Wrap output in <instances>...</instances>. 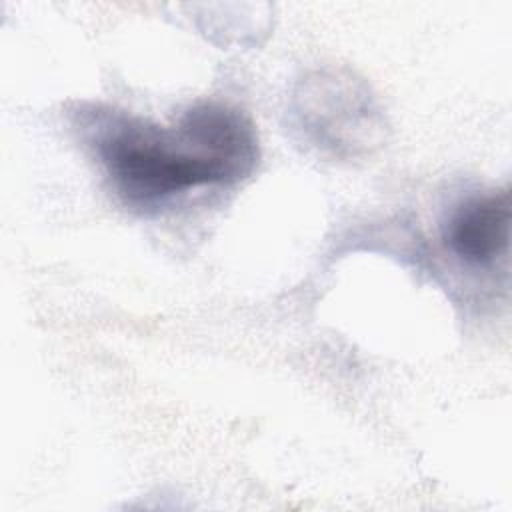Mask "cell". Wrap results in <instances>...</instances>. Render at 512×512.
I'll list each match as a JSON object with an SVG mask.
<instances>
[{"mask_svg": "<svg viewBox=\"0 0 512 512\" xmlns=\"http://www.w3.org/2000/svg\"><path fill=\"white\" fill-rule=\"evenodd\" d=\"M82 118L114 190L138 208L198 186L234 184L260 156L252 120L222 102L190 106L172 128L110 108L82 112Z\"/></svg>", "mask_w": 512, "mask_h": 512, "instance_id": "obj_1", "label": "cell"}, {"mask_svg": "<svg viewBox=\"0 0 512 512\" xmlns=\"http://www.w3.org/2000/svg\"><path fill=\"white\" fill-rule=\"evenodd\" d=\"M292 104L302 132L332 156L356 158L384 142L382 110L368 84L348 70L306 74Z\"/></svg>", "mask_w": 512, "mask_h": 512, "instance_id": "obj_2", "label": "cell"}, {"mask_svg": "<svg viewBox=\"0 0 512 512\" xmlns=\"http://www.w3.org/2000/svg\"><path fill=\"white\" fill-rule=\"evenodd\" d=\"M442 238L464 264L494 266L506 254L510 240L508 188L476 194L454 206L442 226Z\"/></svg>", "mask_w": 512, "mask_h": 512, "instance_id": "obj_3", "label": "cell"}]
</instances>
